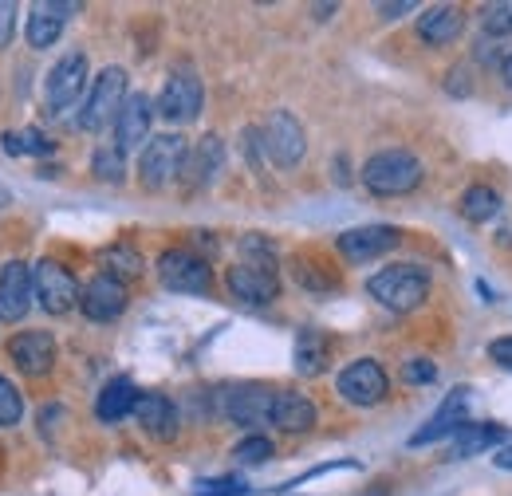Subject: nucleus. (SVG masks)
<instances>
[{"label": "nucleus", "mask_w": 512, "mask_h": 496, "mask_svg": "<svg viewBox=\"0 0 512 496\" xmlns=\"http://www.w3.org/2000/svg\"><path fill=\"white\" fill-rule=\"evenodd\" d=\"M229 292L241 304H272L280 296V280H276V248L268 245L260 233H249L241 241V260L229 268Z\"/></svg>", "instance_id": "obj_1"}, {"label": "nucleus", "mask_w": 512, "mask_h": 496, "mask_svg": "<svg viewBox=\"0 0 512 496\" xmlns=\"http://www.w3.org/2000/svg\"><path fill=\"white\" fill-rule=\"evenodd\" d=\"M367 292L390 311H414L430 296V272L422 264H390L367 280Z\"/></svg>", "instance_id": "obj_2"}, {"label": "nucleus", "mask_w": 512, "mask_h": 496, "mask_svg": "<svg viewBox=\"0 0 512 496\" xmlns=\"http://www.w3.org/2000/svg\"><path fill=\"white\" fill-rule=\"evenodd\" d=\"M422 182V162L410 150H379L363 166V186L379 197H398Z\"/></svg>", "instance_id": "obj_3"}, {"label": "nucleus", "mask_w": 512, "mask_h": 496, "mask_svg": "<svg viewBox=\"0 0 512 496\" xmlns=\"http://www.w3.org/2000/svg\"><path fill=\"white\" fill-rule=\"evenodd\" d=\"M186 158H190V146L182 134H158L138 154V182L146 189H166L174 178H182Z\"/></svg>", "instance_id": "obj_4"}, {"label": "nucleus", "mask_w": 512, "mask_h": 496, "mask_svg": "<svg viewBox=\"0 0 512 496\" xmlns=\"http://www.w3.org/2000/svg\"><path fill=\"white\" fill-rule=\"evenodd\" d=\"M123 103H127V71L123 67H103L91 83V95H87L83 111H79V126L83 130H103L107 123L119 119Z\"/></svg>", "instance_id": "obj_5"}, {"label": "nucleus", "mask_w": 512, "mask_h": 496, "mask_svg": "<svg viewBox=\"0 0 512 496\" xmlns=\"http://www.w3.org/2000/svg\"><path fill=\"white\" fill-rule=\"evenodd\" d=\"M158 276H162V284L170 292H182V296H205L213 288L209 264L190 248H166L158 256Z\"/></svg>", "instance_id": "obj_6"}, {"label": "nucleus", "mask_w": 512, "mask_h": 496, "mask_svg": "<svg viewBox=\"0 0 512 496\" xmlns=\"http://www.w3.org/2000/svg\"><path fill=\"white\" fill-rule=\"evenodd\" d=\"M264 150H268V158L280 166V170H292V166H300L304 162V150H308V138H304V126L296 115H288V111H272L268 119H264Z\"/></svg>", "instance_id": "obj_7"}, {"label": "nucleus", "mask_w": 512, "mask_h": 496, "mask_svg": "<svg viewBox=\"0 0 512 496\" xmlns=\"http://www.w3.org/2000/svg\"><path fill=\"white\" fill-rule=\"evenodd\" d=\"M32 292H36V304L48 311V315H64L79 304L83 288L75 284V276L67 272L64 264L56 260H40L36 272H32Z\"/></svg>", "instance_id": "obj_8"}, {"label": "nucleus", "mask_w": 512, "mask_h": 496, "mask_svg": "<svg viewBox=\"0 0 512 496\" xmlns=\"http://www.w3.org/2000/svg\"><path fill=\"white\" fill-rule=\"evenodd\" d=\"M201 103H205V91H201V79L193 71H174L158 95V115L166 123H193L201 115Z\"/></svg>", "instance_id": "obj_9"}, {"label": "nucleus", "mask_w": 512, "mask_h": 496, "mask_svg": "<svg viewBox=\"0 0 512 496\" xmlns=\"http://www.w3.org/2000/svg\"><path fill=\"white\" fill-rule=\"evenodd\" d=\"M83 83H87V56L83 52H67L64 60L48 71V87H44L48 111L64 115L67 107H75L79 95H83Z\"/></svg>", "instance_id": "obj_10"}, {"label": "nucleus", "mask_w": 512, "mask_h": 496, "mask_svg": "<svg viewBox=\"0 0 512 496\" xmlns=\"http://www.w3.org/2000/svg\"><path fill=\"white\" fill-rule=\"evenodd\" d=\"M386 390H390V382H386V371L375 359H359L339 374V394L351 406H375L386 398Z\"/></svg>", "instance_id": "obj_11"}, {"label": "nucleus", "mask_w": 512, "mask_h": 496, "mask_svg": "<svg viewBox=\"0 0 512 496\" xmlns=\"http://www.w3.org/2000/svg\"><path fill=\"white\" fill-rule=\"evenodd\" d=\"M79 308H83L87 319H95V323H111V319H119V315L127 311V284L115 280V276H107V272H99V276L83 288Z\"/></svg>", "instance_id": "obj_12"}, {"label": "nucleus", "mask_w": 512, "mask_h": 496, "mask_svg": "<svg viewBox=\"0 0 512 496\" xmlns=\"http://www.w3.org/2000/svg\"><path fill=\"white\" fill-rule=\"evenodd\" d=\"M394 245H398V229H394V225H359V229L339 233V252H343V260H351V264L379 260V256H386Z\"/></svg>", "instance_id": "obj_13"}, {"label": "nucleus", "mask_w": 512, "mask_h": 496, "mask_svg": "<svg viewBox=\"0 0 512 496\" xmlns=\"http://www.w3.org/2000/svg\"><path fill=\"white\" fill-rule=\"evenodd\" d=\"M8 355L16 363V371L28 374V378H40L56 367V339L48 331H20L12 343H8Z\"/></svg>", "instance_id": "obj_14"}, {"label": "nucleus", "mask_w": 512, "mask_h": 496, "mask_svg": "<svg viewBox=\"0 0 512 496\" xmlns=\"http://www.w3.org/2000/svg\"><path fill=\"white\" fill-rule=\"evenodd\" d=\"M272 402H276V394L268 386H237V390H229L225 414H229L233 426L256 430V426L272 422Z\"/></svg>", "instance_id": "obj_15"}, {"label": "nucleus", "mask_w": 512, "mask_h": 496, "mask_svg": "<svg viewBox=\"0 0 512 496\" xmlns=\"http://www.w3.org/2000/svg\"><path fill=\"white\" fill-rule=\"evenodd\" d=\"M32 272H28V264H20V260H12V264H4V272H0V319L4 323H16V319H24L28 308H32Z\"/></svg>", "instance_id": "obj_16"}, {"label": "nucleus", "mask_w": 512, "mask_h": 496, "mask_svg": "<svg viewBox=\"0 0 512 496\" xmlns=\"http://www.w3.org/2000/svg\"><path fill=\"white\" fill-rule=\"evenodd\" d=\"M150 123H154V103L138 91V95H127L119 119H115V146L127 154L134 146H142L150 138Z\"/></svg>", "instance_id": "obj_17"}, {"label": "nucleus", "mask_w": 512, "mask_h": 496, "mask_svg": "<svg viewBox=\"0 0 512 496\" xmlns=\"http://www.w3.org/2000/svg\"><path fill=\"white\" fill-rule=\"evenodd\" d=\"M221 162H225L221 138H217V134H205L201 146L190 150V158H186V166H182V186H186V193H197V189L209 186V182L217 178Z\"/></svg>", "instance_id": "obj_18"}, {"label": "nucleus", "mask_w": 512, "mask_h": 496, "mask_svg": "<svg viewBox=\"0 0 512 496\" xmlns=\"http://www.w3.org/2000/svg\"><path fill=\"white\" fill-rule=\"evenodd\" d=\"M134 418H138V426L146 430L150 437H158V441H170V437L178 434V406L166 398V394H138V402H134Z\"/></svg>", "instance_id": "obj_19"}, {"label": "nucleus", "mask_w": 512, "mask_h": 496, "mask_svg": "<svg viewBox=\"0 0 512 496\" xmlns=\"http://www.w3.org/2000/svg\"><path fill=\"white\" fill-rule=\"evenodd\" d=\"M465 406H469V390H465V386H457L446 402L438 406V414H434L418 434L410 437V445H430V441H438V437L457 434V430L465 426Z\"/></svg>", "instance_id": "obj_20"}, {"label": "nucleus", "mask_w": 512, "mask_h": 496, "mask_svg": "<svg viewBox=\"0 0 512 496\" xmlns=\"http://www.w3.org/2000/svg\"><path fill=\"white\" fill-rule=\"evenodd\" d=\"M461 32H465V12L453 8V4H434V8L422 12V20H418V36H422L430 48H446Z\"/></svg>", "instance_id": "obj_21"}, {"label": "nucleus", "mask_w": 512, "mask_h": 496, "mask_svg": "<svg viewBox=\"0 0 512 496\" xmlns=\"http://www.w3.org/2000/svg\"><path fill=\"white\" fill-rule=\"evenodd\" d=\"M272 426L284 434H304L316 426V406L296 390H280L272 402Z\"/></svg>", "instance_id": "obj_22"}, {"label": "nucleus", "mask_w": 512, "mask_h": 496, "mask_svg": "<svg viewBox=\"0 0 512 496\" xmlns=\"http://www.w3.org/2000/svg\"><path fill=\"white\" fill-rule=\"evenodd\" d=\"M79 12V4H36L28 16V44L32 48H52L64 32V20Z\"/></svg>", "instance_id": "obj_23"}, {"label": "nucleus", "mask_w": 512, "mask_h": 496, "mask_svg": "<svg viewBox=\"0 0 512 496\" xmlns=\"http://www.w3.org/2000/svg\"><path fill=\"white\" fill-rule=\"evenodd\" d=\"M327 359H331V343L320 327H304L296 335V351H292V367L304 378H316V374L327 371Z\"/></svg>", "instance_id": "obj_24"}, {"label": "nucleus", "mask_w": 512, "mask_h": 496, "mask_svg": "<svg viewBox=\"0 0 512 496\" xmlns=\"http://www.w3.org/2000/svg\"><path fill=\"white\" fill-rule=\"evenodd\" d=\"M134 402H138V390H134V382H130L127 374H119V378H111V382L99 390L95 414H99V422L115 426V422H123L127 414H134Z\"/></svg>", "instance_id": "obj_25"}, {"label": "nucleus", "mask_w": 512, "mask_h": 496, "mask_svg": "<svg viewBox=\"0 0 512 496\" xmlns=\"http://www.w3.org/2000/svg\"><path fill=\"white\" fill-rule=\"evenodd\" d=\"M501 437H505V430L493 426V422H465V426L453 434V457H477V453H489Z\"/></svg>", "instance_id": "obj_26"}, {"label": "nucleus", "mask_w": 512, "mask_h": 496, "mask_svg": "<svg viewBox=\"0 0 512 496\" xmlns=\"http://www.w3.org/2000/svg\"><path fill=\"white\" fill-rule=\"evenodd\" d=\"M501 213V193L489 186H469L461 193V217L473 221V225H485Z\"/></svg>", "instance_id": "obj_27"}, {"label": "nucleus", "mask_w": 512, "mask_h": 496, "mask_svg": "<svg viewBox=\"0 0 512 496\" xmlns=\"http://www.w3.org/2000/svg\"><path fill=\"white\" fill-rule=\"evenodd\" d=\"M99 264H103V272L107 276H115V280H134V276H142V256L134 252L130 245H115L107 248L103 256H99Z\"/></svg>", "instance_id": "obj_28"}, {"label": "nucleus", "mask_w": 512, "mask_h": 496, "mask_svg": "<svg viewBox=\"0 0 512 496\" xmlns=\"http://www.w3.org/2000/svg\"><path fill=\"white\" fill-rule=\"evenodd\" d=\"M0 146H4V154H12V158H20V154H52V142H48L40 130H8V134L0 138Z\"/></svg>", "instance_id": "obj_29"}, {"label": "nucleus", "mask_w": 512, "mask_h": 496, "mask_svg": "<svg viewBox=\"0 0 512 496\" xmlns=\"http://www.w3.org/2000/svg\"><path fill=\"white\" fill-rule=\"evenodd\" d=\"M91 170H95V178H99V182L119 186V182L127 178L123 150H119V146H99V150H95V158H91Z\"/></svg>", "instance_id": "obj_30"}, {"label": "nucleus", "mask_w": 512, "mask_h": 496, "mask_svg": "<svg viewBox=\"0 0 512 496\" xmlns=\"http://www.w3.org/2000/svg\"><path fill=\"white\" fill-rule=\"evenodd\" d=\"M292 272H296V284L300 288H308V292H316V296H323V292H331V288H339V276H331V272H323L316 260H296L292 264Z\"/></svg>", "instance_id": "obj_31"}, {"label": "nucleus", "mask_w": 512, "mask_h": 496, "mask_svg": "<svg viewBox=\"0 0 512 496\" xmlns=\"http://www.w3.org/2000/svg\"><path fill=\"white\" fill-rule=\"evenodd\" d=\"M24 418V402H20V390L0 374V430H12L16 422Z\"/></svg>", "instance_id": "obj_32"}, {"label": "nucleus", "mask_w": 512, "mask_h": 496, "mask_svg": "<svg viewBox=\"0 0 512 496\" xmlns=\"http://www.w3.org/2000/svg\"><path fill=\"white\" fill-rule=\"evenodd\" d=\"M481 28H485L489 36H512V0L485 4V8H481Z\"/></svg>", "instance_id": "obj_33"}, {"label": "nucleus", "mask_w": 512, "mask_h": 496, "mask_svg": "<svg viewBox=\"0 0 512 496\" xmlns=\"http://www.w3.org/2000/svg\"><path fill=\"white\" fill-rule=\"evenodd\" d=\"M233 457L241 461V465H264L268 457H272V441L264 434H253V437H245L237 449H233Z\"/></svg>", "instance_id": "obj_34"}, {"label": "nucleus", "mask_w": 512, "mask_h": 496, "mask_svg": "<svg viewBox=\"0 0 512 496\" xmlns=\"http://www.w3.org/2000/svg\"><path fill=\"white\" fill-rule=\"evenodd\" d=\"M249 485L241 477H217V481H201L193 496H245Z\"/></svg>", "instance_id": "obj_35"}, {"label": "nucleus", "mask_w": 512, "mask_h": 496, "mask_svg": "<svg viewBox=\"0 0 512 496\" xmlns=\"http://www.w3.org/2000/svg\"><path fill=\"white\" fill-rule=\"evenodd\" d=\"M402 378H406L410 386H430V382L438 378V367H434L430 359H410V363L402 367Z\"/></svg>", "instance_id": "obj_36"}, {"label": "nucleus", "mask_w": 512, "mask_h": 496, "mask_svg": "<svg viewBox=\"0 0 512 496\" xmlns=\"http://www.w3.org/2000/svg\"><path fill=\"white\" fill-rule=\"evenodd\" d=\"M12 32H16V4L0 0V48L12 44Z\"/></svg>", "instance_id": "obj_37"}, {"label": "nucleus", "mask_w": 512, "mask_h": 496, "mask_svg": "<svg viewBox=\"0 0 512 496\" xmlns=\"http://www.w3.org/2000/svg\"><path fill=\"white\" fill-rule=\"evenodd\" d=\"M489 359H493L497 367L512 371V335H505V339H493V343H489Z\"/></svg>", "instance_id": "obj_38"}, {"label": "nucleus", "mask_w": 512, "mask_h": 496, "mask_svg": "<svg viewBox=\"0 0 512 496\" xmlns=\"http://www.w3.org/2000/svg\"><path fill=\"white\" fill-rule=\"evenodd\" d=\"M379 12H383L386 20H394V16H406V12H414V0H402V4H379Z\"/></svg>", "instance_id": "obj_39"}, {"label": "nucleus", "mask_w": 512, "mask_h": 496, "mask_svg": "<svg viewBox=\"0 0 512 496\" xmlns=\"http://www.w3.org/2000/svg\"><path fill=\"white\" fill-rule=\"evenodd\" d=\"M493 461H497V469H512V445L497 449V453H493Z\"/></svg>", "instance_id": "obj_40"}, {"label": "nucleus", "mask_w": 512, "mask_h": 496, "mask_svg": "<svg viewBox=\"0 0 512 496\" xmlns=\"http://www.w3.org/2000/svg\"><path fill=\"white\" fill-rule=\"evenodd\" d=\"M477 292H481V300H497V296L489 292V284H485V280H477Z\"/></svg>", "instance_id": "obj_41"}, {"label": "nucleus", "mask_w": 512, "mask_h": 496, "mask_svg": "<svg viewBox=\"0 0 512 496\" xmlns=\"http://www.w3.org/2000/svg\"><path fill=\"white\" fill-rule=\"evenodd\" d=\"M501 75H505V83L512 87V56H509L505 63H501Z\"/></svg>", "instance_id": "obj_42"}, {"label": "nucleus", "mask_w": 512, "mask_h": 496, "mask_svg": "<svg viewBox=\"0 0 512 496\" xmlns=\"http://www.w3.org/2000/svg\"><path fill=\"white\" fill-rule=\"evenodd\" d=\"M8 201H12V193H8V189L0 186V209H4V205H8Z\"/></svg>", "instance_id": "obj_43"}]
</instances>
